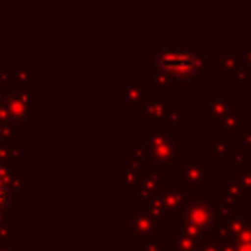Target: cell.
Returning a JSON list of instances; mask_svg holds the SVG:
<instances>
[{
	"label": "cell",
	"mask_w": 251,
	"mask_h": 251,
	"mask_svg": "<svg viewBox=\"0 0 251 251\" xmlns=\"http://www.w3.org/2000/svg\"><path fill=\"white\" fill-rule=\"evenodd\" d=\"M202 233L184 224L178 216L171 218V251H196Z\"/></svg>",
	"instance_id": "ba28073f"
},
{
	"label": "cell",
	"mask_w": 251,
	"mask_h": 251,
	"mask_svg": "<svg viewBox=\"0 0 251 251\" xmlns=\"http://www.w3.org/2000/svg\"><path fill=\"white\" fill-rule=\"evenodd\" d=\"M163 235V220L149 212L145 206L127 208V243H135L145 237Z\"/></svg>",
	"instance_id": "5b68a950"
},
{
	"label": "cell",
	"mask_w": 251,
	"mask_h": 251,
	"mask_svg": "<svg viewBox=\"0 0 251 251\" xmlns=\"http://www.w3.org/2000/svg\"><path fill=\"white\" fill-rule=\"evenodd\" d=\"M233 245V251H251V241H245V243H231Z\"/></svg>",
	"instance_id": "7402d4cb"
},
{
	"label": "cell",
	"mask_w": 251,
	"mask_h": 251,
	"mask_svg": "<svg viewBox=\"0 0 251 251\" xmlns=\"http://www.w3.org/2000/svg\"><path fill=\"white\" fill-rule=\"evenodd\" d=\"M126 151H127V163H137V165H145V163H149V159H147V151H145L143 143H129Z\"/></svg>",
	"instance_id": "e0dca14e"
},
{
	"label": "cell",
	"mask_w": 251,
	"mask_h": 251,
	"mask_svg": "<svg viewBox=\"0 0 251 251\" xmlns=\"http://www.w3.org/2000/svg\"><path fill=\"white\" fill-rule=\"evenodd\" d=\"M184 224L194 227L198 233H208L216 226L214 198H186L182 210L176 214Z\"/></svg>",
	"instance_id": "8992f818"
},
{
	"label": "cell",
	"mask_w": 251,
	"mask_h": 251,
	"mask_svg": "<svg viewBox=\"0 0 251 251\" xmlns=\"http://www.w3.org/2000/svg\"><path fill=\"white\" fill-rule=\"evenodd\" d=\"M143 86L149 92V96H169V92H171V82L161 73L159 75H147Z\"/></svg>",
	"instance_id": "2e32d148"
},
{
	"label": "cell",
	"mask_w": 251,
	"mask_h": 251,
	"mask_svg": "<svg viewBox=\"0 0 251 251\" xmlns=\"http://www.w3.org/2000/svg\"><path fill=\"white\" fill-rule=\"evenodd\" d=\"M243 108L245 110H251V92H245L243 94Z\"/></svg>",
	"instance_id": "603a6c76"
},
{
	"label": "cell",
	"mask_w": 251,
	"mask_h": 251,
	"mask_svg": "<svg viewBox=\"0 0 251 251\" xmlns=\"http://www.w3.org/2000/svg\"><path fill=\"white\" fill-rule=\"evenodd\" d=\"M180 135L173 133V127L167 124L145 122V141L143 147L147 151V159L155 171L161 175H171L178 153H180Z\"/></svg>",
	"instance_id": "6da1fadb"
},
{
	"label": "cell",
	"mask_w": 251,
	"mask_h": 251,
	"mask_svg": "<svg viewBox=\"0 0 251 251\" xmlns=\"http://www.w3.org/2000/svg\"><path fill=\"white\" fill-rule=\"evenodd\" d=\"M167 126H178L180 124V112L176 108H171L169 114H167V120H165Z\"/></svg>",
	"instance_id": "44dd1931"
},
{
	"label": "cell",
	"mask_w": 251,
	"mask_h": 251,
	"mask_svg": "<svg viewBox=\"0 0 251 251\" xmlns=\"http://www.w3.org/2000/svg\"><path fill=\"white\" fill-rule=\"evenodd\" d=\"M169 176L173 184L184 190H204L218 178V163L208 161V155L202 153H178Z\"/></svg>",
	"instance_id": "7a4b0ae2"
},
{
	"label": "cell",
	"mask_w": 251,
	"mask_h": 251,
	"mask_svg": "<svg viewBox=\"0 0 251 251\" xmlns=\"http://www.w3.org/2000/svg\"><path fill=\"white\" fill-rule=\"evenodd\" d=\"M241 118H243V112L233 108L226 118L220 120V124L216 126V133L231 137V139H237V135L241 131Z\"/></svg>",
	"instance_id": "7c38bea8"
},
{
	"label": "cell",
	"mask_w": 251,
	"mask_h": 251,
	"mask_svg": "<svg viewBox=\"0 0 251 251\" xmlns=\"http://www.w3.org/2000/svg\"><path fill=\"white\" fill-rule=\"evenodd\" d=\"M143 176H145L143 165L127 163V192H126V194H127V198H129V200H135V198L139 196Z\"/></svg>",
	"instance_id": "9a60e30c"
},
{
	"label": "cell",
	"mask_w": 251,
	"mask_h": 251,
	"mask_svg": "<svg viewBox=\"0 0 251 251\" xmlns=\"http://www.w3.org/2000/svg\"><path fill=\"white\" fill-rule=\"evenodd\" d=\"M202 67H206V63H202L196 51L163 49L155 53V69L175 80H194Z\"/></svg>",
	"instance_id": "3957f363"
},
{
	"label": "cell",
	"mask_w": 251,
	"mask_h": 251,
	"mask_svg": "<svg viewBox=\"0 0 251 251\" xmlns=\"http://www.w3.org/2000/svg\"><path fill=\"white\" fill-rule=\"evenodd\" d=\"M206 155L214 157L218 165H231L237 155V143L231 137L210 133L206 137Z\"/></svg>",
	"instance_id": "30bf717a"
},
{
	"label": "cell",
	"mask_w": 251,
	"mask_h": 251,
	"mask_svg": "<svg viewBox=\"0 0 251 251\" xmlns=\"http://www.w3.org/2000/svg\"><path fill=\"white\" fill-rule=\"evenodd\" d=\"M133 251H135V249H133Z\"/></svg>",
	"instance_id": "d4e9b609"
},
{
	"label": "cell",
	"mask_w": 251,
	"mask_h": 251,
	"mask_svg": "<svg viewBox=\"0 0 251 251\" xmlns=\"http://www.w3.org/2000/svg\"><path fill=\"white\" fill-rule=\"evenodd\" d=\"M173 108V102L169 96H147L139 106H135V116L143 118L145 122L153 124H165L169 110Z\"/></svg>",
	"instance_id": "9c48e42d"
},
{
	"label": "cell",
	"mask_w": 251,
	"mask_h": 251,
	"mask_svg": "<svg viewBox=\"0 0 251 251\" xmlns=\"http://www.w3.org/2000/svg\"><path fill=\"white\" fill-rule=\"evenodd\" d=\"M233 110V94L231 92H210L198 104V116L210 126L216 127L222 118H226Z\"/></svg>",
	"instance_id": "52a82bcc"
},
{
	"label": "cell",
	"mask_w": 251,
	"mask_h": 251,
	"mask_svg": "<svg viewBox=\"0 0 251 251\" xmlns=\"http://www.w3.org/2000/svg\"><path fill=\"white\" fill-rule=\"evenodd\" d=\"M216 202H224V204H229V206H233V208H241V206H245V196H243V192H241V186H239V182L231 176L229 180H226L224 182V186L222 188H218L216 190V198H214Z\"/></svg>",
	"instance_id": "8fae6325"
},
{
	"label": "cell",
	"mask_w": 251,
	"mask_h": 251,
	"mask_svg": "<svg viewBox=\"0 0 251 251\" xmlns=\"http://www.w3.org/2000/svg\"><path fill=\"white\" fill-rule=\"evenodd\" d=\"M147 96H149V92L145 90V86H131L129 92H127V102H129L131 108H135V106H139Z\"/></svg>",
	"instance_id": "d6986e66"
},
{
	"label": "cell",
	"mask_w": 251,
	"mask_h": 251,
	"mask_svg": "<svg viewBox=\"0 0 251 251\" xmlns=\"http://www.w3.org/2000/svg\"><path fill=\"white\" fill-rule=\"evenodd\" d=\"M231 165H233V178L239 182L245 200H251V167L241 157H235Z\"/></svg>",
	"instance_id": "5bb4252c"
},
{
	"label": "cell",
	"mask_w": 251,
	"mask_h": 251,
	"mask_svg": "<svg viewBox=\"0 0 251 251\" xmlns=\"http://www.w3.org/2000/svg\"><path fill=\"white\" fill-rule=\"evenodd\" d=\"M188 198V190L173 184L171 180H167L163 186H159L143 204L139 206H145L149 212H153L155 216H159L161 220H171L173 216H176L184 202Z\"/></svg>",
	"instance_id": "277c9868"
},
{
	"label": "cell",
	"mask_w": 251,
	"mask_h": 251,
	"mask_svg": "<svg viewBox=\"0 0 251 251\" xmlns=\"http://www.w3.org/2000/svg\"><path fill=\"white\" fill-rule=\"evenodd\" d=\"M196 251H220V243H218L216 237L208 231V233H204V235L200 237Z\"/></svg>",
	"instance_id": "ffe728a7"
},
{
	"label": "cell",
	"mask_w": 251,
	"mask_h": 251,
	"mask_svg": "<svg viewBox=\"0 0 251 251\" xmlns=\"http://www.w3.org/2000/svg\"><path fill=\"white\" fill-rule=\"evenodd\" d=\"M135 251H165L163 249V235H153V237H145L133 243Z\"/></svg>",
	"instance_id": "ac0fdd59"
},
{
	"label": "cell",
	"mask_w": 251,
	"mask_h": 251,
	"mask_svg": "<svg viewBox=\"0 0 251 251\" xmlns=\"http://www.w3.org/2000/svg\"><path fill=\"white\" fill-rule=\"evenodd\" d=\"M249 202H251V200H249ZM249 208H251V204H249Z\"/></svg>",
	"instance_id": "cb8c5ba5"
},
{
	"label": "cell",
	"mask_w": 251,
	"mask_h": 251,
	"mask_svg": "<svg viewBox=\"0 0 251 251\" xmlns=\"http://www.w3.org/2000/svg\"><path fill=\"white\" fill-rule=\"evenodd\" d=\"M167 180L163 178V175L159 173V171H155V169H151L149 173H145V176H143V182H141V190H139V196L133 200L135 202V206H139V204H143L159 186H163Z\"/></svg>",
	"instance_id": "4fadbf2b"
}]
</instances>
